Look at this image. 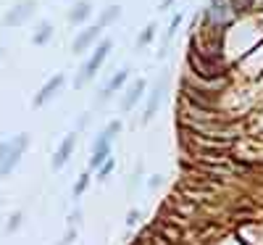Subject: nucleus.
I'll return each mask as SVG.
<instances>
[{
  "instance_id": "nucleus-6",
  "label": "nucleus",
  "mask_w": 263,
  "mask_h": 245,
  "mask_svg": "<svg viewBox=\"0 0 263 245\" xmlns=\"http://www.w3.org/2000/svg\"><path fill=\"white\" fill-rule=\"evenodd\" d=\"M100 32H103V29H100L98 24H95V27H87V29H82V32L77 34V40H74L71 50H74V53H84V50L90 48L92 42H95V40L100 37Z\"/></svg>"
},
{
  "instance_id": "nucleus-20",
  "label": "nucleus",
  "mask_w": 263,
  "mask_h": 245,
  "mask_svg": "<svg viewBox=\"0 0 263 245\" xmlns=\"http://www.w3.org/2000/svg\"><path fill=\"white\" fill-rule=\"evenodd\" d=\"M71 240H74V232H71V230H69V232H66V237H63V240H61V245H69V242H71Z\"/></svg>"
},
{
  "instance_id": "nucleus-8",
  "label": "nucleus",
  "mask_w": 263,
  "mask_h": 245,
  "mask_svg": "<svg viewBox=\"0 0 263 245\" xmlns=\"http://www.w3.org/2000/svg\"><path fill=\"white\" fill-rule=\"evenodd\" d=\"M74 143H77V135H74V132H71V135H66V140L61 143V148H58V150H55V155H53V169H61L66 161L71 159Z\"/></svg>"
},
{
  "instance_id": "nucleus-12",
  "label": "nucleus",
  "mask_w": 263,
  "mask_h": 245,
  "mask_svg": "<svg viewBox=\"0 0 263 245\" xmlns=\"http://www.w3.org/2000/svg\"><path fill=\"white\" fill-rule=\"evenodd\" d=\"M121 16V11H119V6H108L103 13H100V19H98V27L100 29H105L108 24H114V21Z\"/></svg>"
},
{
  "instance_id": "nucleus-5",
  "label": "nucleus",
  "mask_w": 263,
  "mask_h": 245,
  "mask_svg": "<svg viewBox=\"0 0 263 245\" xmlns=\"http://www.w3.org/2000/svg\"><path fill=\"white\" fill-rule=\"evenodd\" d=\"M63 82H66V79H63V74L50 77L45 84H42V90L34 95V106H45V103H48V100H50V98H53V95L61 90V87H63Z\"/></svg>"
},
{
  "instance_id": "nucleus-7",
  "label": "nucleus",
  "mask_w": 263,
  "mask_h": 245,
  "mask_svg": "<svg viewBox=\"0 0 263 245\" xmlns=\"http://www.w3.org/2000/svg\"><path fill=\"white\" fill-rule=\"evenodd\" d=\"M126 77H129V69H121V72H116L111 79H108V84L100 90V95H98V103H105L108 98H111L116 90H121V84L126 82Z\"/></svg>"
},
{
  "instance_id": "nucleus-16",
  "label": "nucleus",
  "mask_w": 263,
  "mask_h": 245,
  "mask_svg": "<svg viewBox=\"0 0 263 245\" xmlns=\"http://www.w3.org/2000/svg\"><path fill=\"white\" fill-rule=\"evenodd\" d=\"M179 24H182V16L177 13V16H174V19H171V24H168V32H166V42H168V40H171L174 34H177V29H179Z\"/></svg>"
},
{
  "instance_id": "nucleus-15",
  "label": "nucleus",
  "mask_w": 263,
  "mask_h": 245,
  "mask_svg": "<svg viewBox=\"0 0 263 245\" xmlns=\"http://www.w3.org/2000/svg\"><path fill=\"white\" fill-rule=\"evenodd\" d=\"M87 185H90V174H82L79 182H77V187H74V198H79V195L87 190Z\"/></svg>"
},
{
  "instance_id": "nucleus-2",
  "label": "nucleus",
  "mask_w": 263,
  "mask_h": 245,
  "mask_svg": "<svg viewBox=\"0 0 263 245\" xmlns=\"http://www.w3.org/2000/svg\"><path fill=\"white\" fill-rule=\"evenodd\" d=\"M29 148V135L27 132H21V135L6 140V155H3V164H0V177H8L16 164L21 161V155H24V150Z\"/></svg>"
},
{
  "instance_id": "nucleus-14",
  "label": "nucleus",
  "mask_w": 263,
  "mask_h": 245,
  "mask_svg": "<svg viewBox=\"0 0 263 245\" xmlns=\"http://www.w3.org/2000/svg\"><path fill=\"white\" fill-rule=\"evenodd\" d=\"M153 34H156V24H147V27H145V32L137 37V48H145L147 42L153 40Z\"/></svg>"
},
{
  "instance_id": "nucleus-18",
  "label": "nucleus",
  "mask_w": 263,
  "mask_h": 245,
  "mask_svg": "<svg viewBox=\"0 0 263 245\" xmlns=\"http://www.w3.org/2000/svg\"><path fill=\"white\" fill-rule=\"evenodd\" d=\"M18 224H21V214H13V216H11V221H8V232H16V230H18Z\"/></svg>"
},
{
  "instance_id": "nucleus-11",
  "label": "nucleus",
  "mask_w": 263,
  "mask_h": 245,
  "mask_svg": "<svg viewBox=\"0 0 263 245\" xmlns=\"http://www.w3.org/2000/svg\"><path fill=\"white\" fill-rule=\"evenodd\" d=\"M163 84H166V82L156 84V90H153V95H150V100H147V108H145V114H142V121H150L153 116H156V108H158L161 95H163Z\"/></svg>"
},
{
  "instance_id": "nucleus-17",
  "label": "nucleus",
  "mask_w": 263,
  "mask_h": 245,
  "mask_svg": "<svg viewBox=\"0 0 263 245\" xmlns=\"http://www.w3.org/2000/svg\"><path fill=\"white\" fill-rule=\"evenodd\" d=\"M111 169H114V161L108 159V161L100 166V177H98V180H108V174H111Z\"/></svg>"
},
{
  "instance_id": "nucleus-1",
  "label": "nucleus",
  "mask_w": 263,
  "mask_h": 245,
  "mask_svg": "<svg viewBox=\"0 0 263 245\" xmlns=\"http://www.w3.org/2000/svg\"><path fill=\"white\" fill-rule=\"evenodd\" d=\"M119 132H121V121H111L98 135V140L92 145V159H90V166L92 169H100L108 159H111V143H114V137L119 135Z\"/></svg>"
},
{
  "instance_id": "nucleus-22",
  "label": "nucleus",
  "mask_w": 263,
  "mask_h": 245,
  "mask_svg": "<svg viewBox=\"0 0 263 245\" xmlns=\"http://www.w3.org/2000/svg\"><path fill=\"white\" fill-rule=\"evenodd\" d=\"M0 58H3V48H0Z\"/></svg>"
},
{
  "instance_id": "nucleus-4",
  "label": "nucleus",
  "mask_w": 263,
  "mask_h": 245,
  "mask_svg": "<svg viewBox=\"0 0 263 245\" xmlns=\"http://www.w3.org/2000/svg\"><path fill=\"white\" fill-rule=\"evenodd\" d=\"M34 11H37L34 0H21V3H16V6L3 16V24H6V27H21Z\"/></svg>"
},
{
  "instance_id": "nucleus-3",
  "label": "nucleus",
  "mask_w": 263,
  "mask_h": 245,
  "mask_svg": "<svg viewBox=\"0 0 263 245\" xmlns=\"http://www.w3.org/2000/svg\"><path fill=\"white\" fill-rule=\"evenodd\" d=\"M111 45H114L111 40H103L100 45L95 48V53L90 56V61H87V63L82 66V74L74 79V87H84V84H87V79H92V77L98 74V69L103 66V61L108 58V50H111Z\"/></svg>"
},
{
  "instance_id": "nucleus-13",
  "label": "nucleus",
  "mask_w": 263,
  "mask_h": 245,
  "mask_svg": "<svg viewBox=\"0 0 263 245\" xmlns=\"http://www.w3.org/2000/svg\"><path fill=\"white\" fill-rule=\"evenodd\" d=\"M53 37V27L48 24V21H45V24H40V29L34 32V37H32V42H34V45H45V42Z\"/></svg>"
},
{
  "instance_id": "nucleus-10",
  "label": "nucleus",
  "mask_w": 263,
  "mask_h": 245,
  "mask_svg": "<svg viewBox=\"0 0 263 245\" xmlns=\"http://www.w3.org/2000/svg\"><path fill=\"white\" fill-rule=\"evenodd\" d=\"M90 13H92V3H90V0H79V3L69 11V21H74V24H82L84 19H90Z\"/></svg>"
},
{
  "instance_id": "nucleus-19",
  "label": "nucleus",
  "mask_w": 263,
  "mask_h": 245,
  "mask_svg": "<svg viewBox=\"0 0 263 245\" xmlns=\"http://www.w3.org/2000/svg\"><path fill=\"white\" fill-rule=\"evenodd\" d=\"M137 221H140V211H129V216H126V224H129V227H135Z\"/></svg>"
},
{
  "instance_id": "nucleus-9",
  "label": "nucleus",
  "mask_w": 263,
  "mask_h": 245,
  "mask_svg": "<svg viewBox=\"0 0 263 245\" xmlns=\"http://www.w3.org/2000/svg\"><path fill=\"white\" fill-rule=\"evenodd\" d=\"M142 93H145V79H137V82L126 90V95H124V100H121V111H124V114L137 106V100L142 98Z\"/></svg>"
},
{
  "instance_id": "nucleus-21",
  "label": "nucleus",
  "mask_w": 263,
  "mask_h": 245,
  "mask_svg": "<svg viewBox=\"0 0 263 245\" xmlns=\"http://www.w3.org/2000/svg\"><path fill=\"white\" fill-rule=\"evenodd\" d=\"M174 6V0H163V3H161V11H166V8H171Z\"/></svg>"
}]
</instances>
